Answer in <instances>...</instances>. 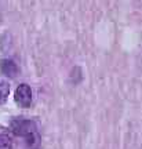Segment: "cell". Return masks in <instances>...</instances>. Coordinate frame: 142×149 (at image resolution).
I'll return each instance as SVG.
<instances>
[{"label": "cell", "instance_id": "cell-5", "mask_svg": "<svg viewBox=\"0 0 142 149\" xmlns=\"http://www.w3.org/2000/svg\"><path fill=\"white\" fill-rule=\"evenodd\" d=\"M8 94H10V86H8V83L0 81V104L6 102Z\"/></svg>", "mask_w": 142, "mask_h": 149}, {"label": "cell", "instance_id": "cell-2", "mask_svg": "<svg viewBox=\"0 0 142 149\" xmlns=\"http://www.w3.org/2000/svg\"><path fill=\"white\" fill-rule=\"evenodd\" d=\"M14 100L15 102L22 108H28L31 107L32 104V90H31V86L22 83L17 87L15 90V95H14Z\"/></svg>", "mask_w": 142, "mask_h": 149}, {"label": "cell", "instance_id": "cell-3", "mask_svg": "<svg viewBox=\"0 0 142 149\" xmlns=\"http://www.w3.org/2000/svg\"><path fill=\"white\" fill-rule=\"evenodd\" d=\"M0 70L6 74V76H10L14 77L18 73V66L13 59H1L0 61Z\"/></svg>", "mask_w": 142, "mask_h": 149}, {"label": "cell", "instance_id": "cell-1", "mask_svg": "<svg viewBox=\"0 0 142 149\" xmlns=\"http://www.w3.org/2000/svg\"><path fill=\"white\" fill-rule=\"evenodd\" d=\"M13 134L18 137H24L29 148H37L40 144V135L37 131L35 122L26 119H14L10 124Z\"/></svg>", "mask_w": 142, "mask_h": 149}, {"label": "cell", "instance_id": "cell-4", "mask_svg": "<svg viewBox=\"0 0 142 149\" xmlns=\"http://www.w3.org/2000/svg\"><path fill=\"white\" fill-rule=\"evenodd\" d=\"M0 149H13V138L6 131H0Z\"/></svg>", "mask_w": 142, "mask_h": 149}]
</instances>
